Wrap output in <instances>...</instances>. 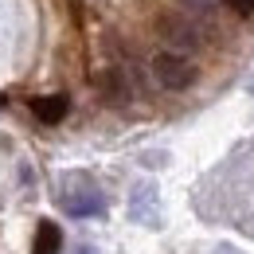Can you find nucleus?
Wrapping results in <instances>:
<instances>
[{"label":"nucleus","instance_id":"obj_9","mask_svg":"<svg viewBox=\"0 0 254 254\" xmlns=\"http://www.w3.org/2000/svg\"><path fill=\"white\" fill-rule=\"evenodd\" d=\"M223 4H227L235 16H243V20H247V16H254V0H223Z\"/></svg>","mask_w":254,"mask_h":254},{"label":"nucleus","instance_id":"obj_2","mask_svg":"<svg viewBox=\"0 0 254 254\" xmlns=\"http://www.w3.org/2000/svg\"><path fill=\"white\" fill-rule=\"evenodd\" d=\"M59 203L74 219H94V215L106 211V195H102V188L90 176H66L63 191H59Z\"/></svg>","mask_w":254,"mask_h":254},{"label":"nucleus","instance_id":"obj_8","mask_svg":"<svg viewBox=\"0 0 254 254\" xmlns=\"http://www.w3.org/2000/svg\"><path fill=\"white\" fill-rule=\"evenodd\" d=\"M59 251H63V231H59V223L39 219L35 239H32V254H59Z\"/></svg>","mask_w":254,"mask_h":254},{"label":"nucleus","instance_id":"obj_5","mask_svg":"<svg viewBox=\"0 0 254 254\" xmlns=\"http://www.w3.org/2000/svg\"><path fill=\"white\" fill-rule=\"evenodd\" d=\"M129 219L145 223V227H160V199H157V184L141 180L129 191Z\"/></svg>","mask_w":254,"mask_h":254},{"label":"nucleus","instance_id":"obj_1","mask_svg":"<svg viewBox=\"0 0 254 254\" xmlns=\"http://www.w3.org/2000/svg\"><path fill=\"white\" fill-rule=\"evenodd\" d=\"M149 74H153V82H157L160 90H172V94H180V90H191L195 82H199V63L184 55V51H157L153 59H149Z\"/></svg>","mask_w":254,"mask_h":254},{"label":"nucleus","instance_id":"obj_3","mask_svg":"<svg viewBox=\"0 0 254 254\" xmlns=\"http://www.w3.org/2000/svg\"><path fill=\"white\" fill-rule=\"evenodd\" d=\"M157 32H160V39L168 43V51H184V55L199 51V47H203V39H207V32H203V28H195L188 16H180V12L160 16V20H157Z\"/></svg>","mask_w":254,"mask_h":254},{"label":"nucleus","instance_id":"obj_10","mask_svg":"<svg viewBox=\"0 0 254 254\" xmlns=\"http://www.w3.org/2000/svg\"><path fill=\"white\" fill-rule=\"evenodd\" d=\"M74 254H98V251H94V247H78Z\"/></svg>","mask_w":254,"mask_h":254},{"label":"nucleus","instance_id":"obj_6","mask_svg":"<svg viewBox=\"0 0 254 254\" xmlns=\"http://www.w3.org/2000/svg\"><path fill=\"white\" fill-rule=\"evenodd\" d=\"M35 114V122H43V126H59L66 114H70V98L66 94H39L28 102Z\"/></svg>","mask_w":254,"mask_h":254},{"label":"nucleus","instance_id":"obj_4","mask_svg":"<svg viewBox=\"0 0 254 254\" xmlns=\"http://www.w3.org/2000/svg\"><path fill=\"white\" fill-rule=\"evenodd\" d=\"M94 86H98V98H102L106 106H126L129 98H133V78H129L126 66H106V70H98Z\"/></svg>","mask_w":254,"mask_h":254},{"label":"nucleus","instance_id":"obj_7","mask_svg":"<svg viewBox=\"0 0 254 254\" xmlns=\"http://www.w3.org/2000/svg\"><path fill=\"white\" fill-rule=\"evenodd\" d=\"M180 16H188L195 28H211L215 24V16H219V0H180V8H176Z\"/></svg>","mask_w":254,"mask_h":254}]
</instances>
